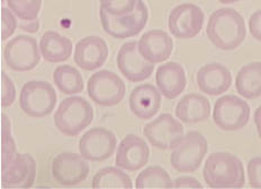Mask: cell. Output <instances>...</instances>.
Here are the masks:
<instances>
[{
	"label": "cell",
	"mask_w": 261,
	"mask_h": 189,
	"mask_svg": "<svg viewBox=\"0 0 261 189\" xmlns=\"http://www.w3.org/2000/svg\"><path fill=\"white\" fill-rule=\"evenodd\" d=\"M206 34L220 50H236L246 39L244 19L236 9L220 8L210 16Z\"/></svg>",
	"instance_id": "cell-1"
},
{
	"label": "cell",
	"mask_w": 261,
	"mask_h": 189,
	"mask_svg": "<svg viewBox=\"0 0 261 189\" xmlns=\"http://www.w3.org/2000/svg\"><path fill=\"white\" fill-rule=\"evenodd\" d=\"M203 177L212 188H241L246 182L241 160L230 152L212 153L205 162Z\"/></svg>",
	"instance_id": "cell-2"
},
{
	"label": "cell",
	"mask_w": 261,
	"mask_h": 189,
	"mask_svg": "<svg viewBox=\"0 0 261 189\" xmlns=\"http://www.w3.org/2000/svg\"><path fill=\"white\" fill-rule=\"evenodd\" d=\"M94 121V108L83 97L72 96L61 101L54 114V124L65 137H77Z\"/></svg>",
	"instance_id": "cell-3"
},
{
	"label": "cell",
	"mask_w": 261,
	"mask_h": 189,
	"mask_svg": "<svg viewBox=\"0 0 261 189\" xmlns=\"http://www.w3.org/2000/svg\"><path fill=\"white\" fill-rule=\"evenodd\" d=\"M208 144L204 135L199 132L190 131L184 135L180 141L172 149L170 161L176 171L181 174L195 172L205 158Z\"/></svg>",
	"instance_id": "cell-4"
},
{
	"label": "cell",
	"mask_w": 261,
	"mask_h": 189,
	"mask_svg": "<svg viewBox=\"0 0 261 189\" xmlns=\"http://www.w3.org/2000/svg\"><path fill=\"white\" fill-rule=\"evenodd\" d=\"M56 104L57 93L52 85L46 81H29L20 90L19 106L30 117L42 118L50 115Z\"/></svg>",
	"instance_id": "cell-5"
},
{
	"label": "cell",
	"mask_w": 261,
	"mask_h": 189,
	"mask_svg": "<svg viewBox=\"0 0 261 189\" xmlns=\"http://www.w3.org/2000/svg\"><path fill=\"white\" fill-rule=\"evenodd\" d=\"M126 93L124 81L111 70H99L87 84V94L95 104L102 107L116 106Z\"/></svg>",
	"instance_id": "cell-6"
},
{
	"label": "cell",
	"mask_w": 261,
	"mask_h": 189,
	"mask_svg": "<svg viewBox=\"0 0 261 189\" xmlns=\"http://www.w3.org/2000/svg\"><path fill=\"white\" fill-rule=\"evenodd\" d=\"M100 21L105 33L117 40H125L137 36L143 31L149 19L148 7L143 0H140L137 9L125 16H111L99 10Z\"/></svg>",
	"instance_id": "cell-7"
},
{
	"label": "cell",
	"mask_w": 261,
	"mask_h": 189,
	"mask_svg": "<svg viewBox=\"0 0 261 189\" xmlns=\"http://www.w3.org/2000/svg\"><path fill=\"white\" fill-rule=\"evenodd\" d=\"M34 37L18 35L10 40L4 48V59L14 71H31L41 60V51Z\"/></svg>",
	"instance_id": "cell-8"
},
{
	"label": "cell",
	"mask_w": 261,
	"mask_h": 189,
	"mask_svg": "<svg viewBox=\"0 0 261 189\" xmlns=\"http://www.w3.org/2000/svg\"><path fill=\"white\" fill-rule=\"evenodd\" d=\"M250 118V106L237 96L226 95L215 102L213 121L216 126L226 132H234L247 125Z\"/></svg>",
	"instance_id": "cell-9"
},
{
	"label": "cell",
	"mask_w": 261,
	"mask_h": 189,
	"mask_svg": "<svg viewBox=\"0 0 261 189\" xmlns=\"http://www.w3.org/2000/svg\"><path fill=\"white\" fill-rule=\"evenodd\" d=\"M204 24V13L194 4L178 5L168 18V29L172 36L188 40L197 36Z\"/></svg>",
	"instance_id": "cell-10"
},
{
	"label": "cell",
	"mask_w": 261,
	"mask_h": 189,
	"mask_svg": "<svg viewBox=\"0 0 261 189\" xmlns=\"http://www.w3.org/2000/svg\"><path fill=\"white\" fill-rule=\"evenodd\" d=\"M143 133L153 147L172 150L184 137V126L171 114L165 113L146 124Z\"/></svg>",
	"instance_id": "cell-11"
},
{
	"label": "cell",
	"mask_w": 261,
	"mask_h": 189,
	"mask_svg": "<svg viewBox=\"0 0 261 189\" xmlns=\"http://www.w3.org/2000/svg\"><path fill=\"white\" fill-rule=\"evenodd\" d=\"M116 144V137L112 131L104 127H94L81 137L79 152L87 161L101 162L114 154Z\"/></svg>",
	"instance_id": "cell-12"
},
{
	"label": "cell",
	"mask_w": 261,
	"mask_h": 189,
	"mask_svg": "<svg viewBox=\"0 0 261 189\" xmlns=\"http://www.w3.org/2000/svg\"><path fill=\"white\" fill-rule=\"evenodd\" d=\"M52 177L62 186H75L86 180L89 166L81 154L65 151L52 160Z\"/></svg>",
	"instance_id": "cell-13"
},
{
	"label": "cell",
	"mask_w": 261,
	"mask_h": 189,
	"mask_svg": "<svg viewBox=\"0 0 261 189\" xmlns=\"http://www.w3.org/2000/svg\"><path fill=\"white\" fill-rule=\"evenodd\" d=\"M117 67L121 73L130 83H141L151 77L154 64L141 56L137 41L126 42L117 54Z\"/></svg>",
	"instance_id": "cell-14"
},
{
	"label": "cell",
	"mask_w": 261,
	"mask_h": 189,
	"mask_svg": "<svg viewBox=\"0 0 261 189\" xmlns=\"http://www.w3.org/2000/svg\"><path fill=\"white\" fill-rule=\"evenodd\" d=\"M150 149L143 139L128 134L118 145L115 164L126 171H138L148 164Z\"/></svg>",
	"instance_id": "cell-15"
},
{
	"label": "cell",
	"mask_w": 261,
	"mask_h": 189,
	"mask_svg": "<svg viewBox=\"0 0 261 189\" xmlns=\"http://www.w3.org/2000/svg\"><path fill=\"white\" fill-rule=\"evenodd\" d=\"M108 46L99 36H87L74 47V63L85 71H95L104 66L108 58Z\"/></svg>",
	"instance_id": "cell-16"
},
{
	"label": "cell",
	"mask_w": 261,
	"mask_h": 189,
	"mask_svg": "<svg viewBox=\"0 0 261 189\" xmlns=\"http://www.w3.org/2000/svg\"><path fill=\"white\" fill-rule=\"evenodd\" d=\"M36 178V162L31 154L18 153L6 169L3 170V187L31 188Z\"/></svg>",
	"instance_id": "cell-17"
},
{
	"label": "cell",
	"mask_w": 261,
	"mask_h": 189,
	"mask_svg": "<svg viewBox=\"0 0 261 189\" xmlns=\"http://www.w3.org/2000/svg\"><path fill=\"white\" fill-rule=\"evenodd\" d=\"M139 52L146 61L151 63H161L167 61L173 50V41L165 31H149L141 36Z\"/></svg>",
	"instance_id": "cell-18"
},
{
	"label": "cell",
	"mask_w": 261,
	"mask_h": 189,
	"mask_svg": "<svg viewBox=\"0 0 261 189\" xmlns=\"http://www.w3.org/2000/svg\"><path fill=\"white\" fill-rule=\"evenodd\" d=\"M196 80L202 93L210 96H219L231 87L232 74L225 66L213 62L198 70Z\"/></svg>",
	"instance_id": "cell-19"
},
{
	"label": "cell",
	"mask_w": 261,
	"mask_h": 189,
	"mask_svg": "<svg viewBox=\"0 0 261 189\" xmlns=\"http://www.w3.org/2000/svg\"><path fill=\"white\" fill-rule=\"evenodd\" d=\"M129 110L140 120H150L161 107V93L153 85L144 84L135 87L129 95Z\"/></svg>",
	"instance_id": "cell-20"
},
{
	"label": "cell",
	"mask_w": 261,
	"mask_h": 189,
	"mask_svg": "<svg viewBox=\"0 0 261 189\" xmlns=\"http://www.w3.org/2000/svg\"><path fill=\"white\" fill-rule=\"evenodd\" d=\"M155 83L162 96L175 99L186 88V73L177 62H167L156 70Z\"/></svg>",
	"instance_id": "cell-21"
},
{
	"label": "cell",
	"mask_w": 261,
	"mask_h": 189,
	"mask_svg": "<svg viewBox=\"0 0 261 189\" xmlns=\"http://www.w3.org/2000/svg\"><path fill=\"white\" fill-rule=\"evenodd\" d=\"M211 115V104L206 97L198 94H188L178 101L176 116L186 124L205 122Z\"/></svg>",
	"instance_id": "cell-22"
},
{
	"label": "cell",
	"mask_w": 261,
	"mask_h": 189,
	"mask_svg": "<svg viewBox=\"0 0 261 189\" xmlns=\"http://www.w3.org/2000/svg\"><path fill=\"white\" fill-rule=\"evenodd\" d=\"M40 51L45 61L61 63L71 57L72 42L58 32L47 31L41 37Z\"/></svg>",
	"instance_id": "cell-23"
},
{
	"label": "cell",
	"mask_w": 261,
	"mask_h": 189,
	"mask_svg": "<svg viewBox=\"0 0 261 189\" xmlns=\"http://www.w3.org/2000/svg\"><path fill=\"white\" fill-rule=\"evenodd\" d=\"M236 88L246 99H255L261 96V62H251L243 66L237 74Z\"/></svg>",
	"instance_id": "cell-24"
},
{
	"label": "cell",
	"mask_w": 261,
	"mask_h": 189,
	"mask_svg": "<svg viewBox=\"0 0 261 189\" xmlns=\"http://www.w3.org/2000/svg\"><path fill=\"white\" fill-rule=\"evenodd\" d=\"M53 81L57 88L65 95H75L84 90V78L77 69L63 64L58 67L53 72Z\"/></svg>",
	"instance_id": "cell-25"
},
{
	"label": "cell",
	"mask_w": 261,
	"mask_h": 189,
	"mask_svg": "<svg viewBox=\"0 0 261 189\" xmlns=\"http://www.w3.org/2000/svg\"><path fill=\"white\" fill-rule=\"evenodd\" d=\"M91 186L95 189H129L133 187V183L126 172L115 168V167H106V168H102L94 176Z\"/></svg>",
	"instance_id": "cell-26"
},
{
	"label": "cell",
	"mask_w": 261,
	"mask_h": 189,
	"mask_svg": "<svg viewBox=\"0 0 261 189\" xmlns=\"http://www.w3.org/2000/svg\"><path fill=\"white\" fill-rule=\"evenodd\" d=\"M135 187L138 189L172 188L173 182L165 169L158 166H152L144 169L138 176Z\"/></svg>",
	"instance_id": "cell-27"
},
{
	"label": "cell",
	"mask_w": 261,
	"mask_h": 189,
	"mask_svg": "<svg viewBox=\"0 0 261 189\" xmlns=\"http://www.w3.org/2000/svg\"><path fill=\"white\" fill-rule=\"evenodd\" d=\"M8 8L23 20H35L39 17L42 0H6Z\"/></svg>",
	"instance_id": "cell-28"
},
{
	"label": "cell",
	"mask_w": 261,
	"mask_h": 189,
	"mask_svg": "<svg viewBox=\"0 0 261 189\" xmlns=\"http://www.w3.org/2000/svg\"><path fill=\"white\" fill-rule=\"evenodd\" d=\"M2 133H3V137H2V140H3L2 168L4 170V169H6L10 164H12L14 159L18 154L17 149H16L15 141L12 138V133H10V122L5 114H3V132Z\"/></svg>",
	"instance_id": "cell-29"
},
{
	"label": "cell",
	"mask_w": 261,
	"mask_h": 189,
	"mask_svg": "<svg viewBox=\"0 0 261 189\" xmlns=\"http://www.w3.org/2000/svg\"><path fill=\"white\" fill-rule=\"evenodd\" d=\"M140 0H107L100 3V9L111 16H125L137 9Z\"/></svg>",
	"instance_id": "cell-30"
},
{
	"label": "cell",
	"mask_w": 261,
	"mask_h": 189,
	"mask_svg": "<svg viewBox=\"0 0 261 189\" xmlns=\"http://www.w3.org/2000/svg\"><path fill=\"white\" fill-rule=\"evenodd\" d=\"M17 29L16 15L9 8L4 7L2 10V40L6 41Z\"/></svg>",
	"instance_id": "cell-31"
},
{
	"label": "cell",
	"mask_w": 261,
	"mask_h": 189,
	"mask_svg": "<svg viewBox=\"0 0 261 189\" xmlns=\"http://www.w3.org/2000/svg\"><path fill=\"white\" fill-rule=\"evenodd\" d=\"M16 99V88L6 72L2 73V106L4 108L12 106Z\"/></svg>",
	"instance_id": "cell-32"
},
{
	"label": "cell",
	"mask_w": 261,
	"mask_h": 189,
	"mask_svg": "<svg viewBox=\"0 0 261 189\" xmlns=\"http://www.w3.org/2000/svg\"><path fill=\"white\" fill-rule=\"evenodd\" d=\"M248 178L250 186L253 188H261V156H257L249 161Z\"/></svg>",
	"instance_id": "cell-33"
},
{
	"label": "cell",
	"mask_w": 261,
	"mask_h": 189,
	"mask_svg": "<svg viewBox=\"0 0 261 189\" xmlns=\"http://www.w3.org/2000/svg\"><path fill=\"white\" fill-rule=\"evenodd\" d=\"M249 30L254 39L261 42V9L251 15L249 19Z\"/></svg>",
	"instance_id": "cell-34"
},
{
	"label": "cell",
	"mask_w": 261,
	"mask_h": 189,
	"mask_svg": "<svg viewBox=\"0 0 261 189\" xmlns=\"http://www.w3.org/2000/svg\"><path fill=\"white\" fill-rule=\"evenodd\" d=\"M173 187H176V188H203V185L193 177H179L175 180Z\"/></svg>",
	"instance_id": "cell-35"
},
{
	"label": "cell",
	"mask_w": 261,
	"mask_h": 189,
	"mask_svg": "<svg viewBox=\"0 0 261 189\" xmlns=\"http://www.w3.org/2000/svg\"><path fill=\"white\" fill-rule=\"evenodd\" d=\"M254 124H255V127H257L259 138L261 140V105L254 112Z\"/></svg>",
	"instance_id": "cell-36"
},
{
	"label": "cell",
	"mask_w": 261,
	"mask_h": 189,
	"mask_svg": "<svg viewBox=\"0 0 261 189\" xmlns=\"http://www.w3.org/2000/svg\"><path fill=\"white\" fill-rule=\"evenodd\" d=\"M221 4H234V3H239V2H242V0H219Z\"/></svg>",
	"instance_id": "cell-37"
},
{
	"label": "cell",
	"mask_w": 261,
	"mask_h": 189,
	"mask_svg": "<svg viewBox=\"0 0 261 189\" xmlns=\"http://www.w3.org/2000/svg\"><path fill=\"white\" fill-rule=\"evenodd\" d=\"M100 3H104V2H107V0H99Z\"/></svg>",
	"instance_id": "cell-38"
}]
</instances>
